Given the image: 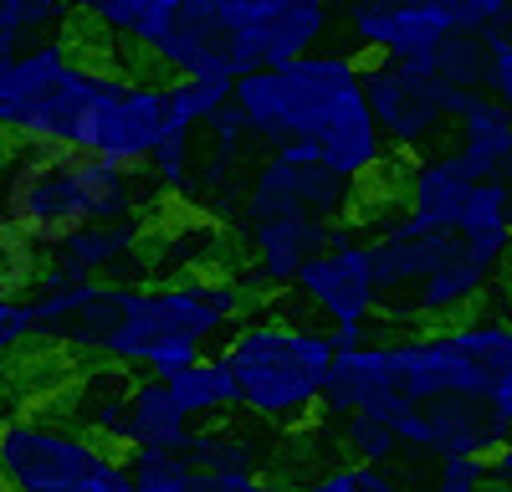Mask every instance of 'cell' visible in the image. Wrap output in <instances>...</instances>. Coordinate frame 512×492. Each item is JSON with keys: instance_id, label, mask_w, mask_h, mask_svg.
I'll return each instance as SVG.
<instances>
[{"instance_id": "obj_1", "label": "cell", "mask_w": 512, "mask_h": 492, "mask_svg": "<svg viewBox=\"0 0 512 492\" xmlns=\"http://www.w3.org/2000/svg\"><path fill=\"white\" fill-rule=\"evenodd\" d=\"M251 313V293L226 272H185L175 282H98L52 349L88 354L144 380H169L175 369L210 354V344L231 339V328Z\"/></svg>"}, {"instance_id": "obj_2", "label": "cell", "mask_w": 512, "mask_h": 492, "mask_svg": "<svg viewBox=\"0 0 512 492\" xmlns=\"http://www.w3.org/2000/svg\"><path fill=\"white\" fill-rule=\"evenodd\" d=\"M231 103L246 118V134L267 149L308 144L328 175L364 185L390 164L379 123L364 103V62L349 52H308L287 67H262L236 77Z\"/></svg>"}, {"instance_id": "obj_3", "label": "cell", "mask_w": 512, "mask_h": 492, "mask_svg": "<svg viewBox=\"0 0 512 492\" xmlns=\"http://www.w3.org/2000/svg\"><path fill=\"white\" fill-rule=\"evenodd\" d=\"M502 369H512V318L466 313L446 328H410L338 354L323 390V416L344 421L390 400H487Z\"/></svg>"}, {"instance_id": "obj_4", "label": "cell", "mask_w": 512, "mask_h": 492, "mask_svg": "<svg viewBox=\"0 0 512 492\" xmlns=\"http://www.w3.org/2000/svg\"><path fill=\"white\" fill-rule=\"evenodd\" d=\"M369 272H374V318L405 328L451 323L472 313L492 277L512 262V231L492 236H456V231H410L395 216L379 221L369 236Z\"/></svg>"}, {"instance_id": "obj_5", "label": "cell", "mask_w": 512, "mask_h": 492, "mask_svg": "<svg viewBox=\"0 0 512 492\" xmlns=\"http://www.w3.org/2000/svg\"><path fill=\"white\" fill-rule=\"evenodd\" d=\"M221 359L236 380V410L267 426H297L323 410L338 349L318 323L267 308L231 328Z\"/></svg>"}, {"instance_id": "obj_6", "label": "cell", "mask_w": 512, "mask_h": 492, "mask_svg": "<svg viewBox=\"0 0 512 492\" xmlns=\"http://www.w3.org/2000/svg\"><path fill=\"white\" fill-rule=\"evenodd\" d=\"M0 216L36 252H47L52 241L82 226H108L134 216V170L93 154L36 149L31 159H11L6 190H0Z\"/></svg>"}, {"instance_id": "obj_7", "label": "cell", "mask_w": 512, "mask_h": 492, "mask_svg": "<svg viewBox=\"0 0 512 492\" xmlns=\"http://www.w3.org/2000/svg\"><path fill=\"white\" fill-rule=\"evenodd\" d=\"M123 472V457L72 421L11 416L0 426V492H88Z\"/></svg>"}, {"instance_id": "obj_8", "label": "cell", "mask_w": 512, "mask_h": 492, "mask_svg": "<svg viewBox=\"0 0 512 492\" xmlns=\"http://www.w3.org/2000/svg\"><path fill=\"white\" fill-rule=\"evenodd\" d=\"M134 88V77L118 67H98L88 57H72L62 82L41 98L31 123L21 129V144L41 154H93L113 164L118 144V113Z\"/></svg>"}, {"instance_id": "obj_9", "label": "cell", "mask_w": 512, "mask_h": 492, "mask_svg": "<svg viewBox=\"0 0 512 492\" xmlns=\"http://www.w3.org/2000/svg\"><path fill=\"white\" fill-rule=\"evenodd\" d=\"M364 103L379 123L390 154H431V144H441L451 134V123L466 103L461 88L441 82L425 62H384L369 57L364 62Z\"/></svg>"}, {"instance_id": "obj_10", "label": "cell", "mask_w": 512, "mask_h": 492, "mask_svg": "<svg viewBox=\"0 0 512 492\" xmlns=\"http://www.w3.org/2000/svg\"><path fill=\"white\" fill-rule=\"evenodd\" d=\"M354 216V185L328 175L308 144H282L262 159L241 195V226L251 221H318L344 226Z\"/></svg>"}, {"instance_id": "obj_11", "label": "cell", "mask_w": 512, "mask_h": 492, "mask_svg": "<svg viewBox=\"0 0 512 492\" xmlns=\"http://www.w3.org/2000/svg\"><path fill=\"white\" fill-rule=\"evenodd\" d=\"M292 303H303L318 328L333 339L338 354H349L359 344H369L374 328V272H369V246L349 231L338 246L318 252L287 287Z\"/></svg>"}, {"instance_id": "obj_12", "label": "cell", "mask_w": 512, "mask_h": 492, "mask_svg": "<svg viewBox=\"0 0 512 492\" xmlns=\"http://www.w3.org/2000/svg\"><path fill=\"white\" fill-rule=\"evenodd\" d=\"M354 47L384 62H431V52L451 36V16L436 0H333Z\"/></svg>"}, {"instance_id": "obj_13", "label": "cell", "mask_w": 512, "mask_h": 492, "mask_svg": "<svg viewBox=\"0 0 512 492\" xmlns=\"http://www.w3.org/2000/svg\"><path fill=\"white\" fill-rule=\"evenodd\" d=\"M349 226H318V221H251L241 226L251 272L241 277L246 293H287L292 277L303 272L318 252L338 246Z\"/></svg>"}, {"instance_id": "obj_14", "label": "cell", "mask_w": 512, "mask_h": 492, "mask_svg": "<svg viewBox=\"0 0 512 492\" xmlns=\"http://www.w3.org/2000/svg\"><path fill=\"white\" fill-rule=\"evenodd\" d=\"M72 57L77 52H72L67 36H47V41L21 47L11 62H0V134L21 139V129L31 123V113L41 108V98L62 82Z\"/></svg>"}, {"instance_id": "obj_15", "label": "cell", "mask_w": 512, "mask_h": 492, "mask_svg": "<svg viewBox=\"0 0 512 492\" xmlns=\"http://www.w3.org/2000/svg\"><path fill=\"white\" fill-rule=\"evenodd\" d=\"M139 252H144V221L128 216V221H108V226H82V231L52 241L41 252V272L98 282V277H118Z\"/></svg>"}, {"instance_id": "obj_16", "label": "cell", "mask_w": 512, "mask_h": 492, "mask_svg": "<svg viewBox=\"0 0 512 492\" xmlns=\"http://www.w3.org/2000/svg\"><path fill=\"white\" fill-rule=\"evenodd\" d=\"M451 134H456L451 159L466 170V180H472V185L497 180L502 159L512 149V113L502 103H492L487 93H466V103H461V113L451 123Z\"/></svg>"}, {"instance_id": "obj_17", "label": "cell", "mask_w": 512, "mask_h": 492, "mask_svg": "<svg viewBox=\"0 0 512 492\" xmlns=\"http://www.w3.org/2000/svg\"><path fill=\"white\" fill-rule=\"evenodd\" d=\"M190 421L175 410V400L164 395L159 380H144L134 375V390H128V410H123V457H134V451H180L190 441Z\"/></svg>"}, {"instance_id": "obj_18", "label": "cell", "mask_w": 512, "mask_h": 492, "mask_svg": "<svg viewBox=\"0 0 512 492\" xmlns=\"http://www.w3.org/2000/svg\"><path fill=\"white\" fill-rule=\"evenodd\" d=\"M128 390H134V375L128 369H113V364H93L88 375L77 380V390L67 395V416L62 421H72L77 431H88L93 441H103V446H118V436H123V410H128Z\"/></svg>"}, {"instance_id": "obj_19", "label": "cell", "mask_w": 512, "mask_h": 492, "mask_svg": "<svg viewBox=\"0 0 512 492\" xmlns=\"http://www.w3.org/2000/svg\"><path fill=\"white\" fill-rule=\"evenodd\" d=\"M164 395L175 400V410L190 421V426H216L226 421L231 410H236V380H231V369L221 354H205L185 369H175L169 380H159Z\"/></svg>"}, {"instance_id": "obj_20", "label": "cell", "mask_w": 512, "mask_h": 492, "mask_svg": "<svg viewBox=\"0 0 512 492\" xmlns=\"http://www.w3.org/2000/svg\"><path fill=\"white\" fill-rule=\"evenodd\" d=\"M180 457L210 477H262V451H256V441L231 431V426H195L190 441L180 446Z\"/></svg>"}, {"instance_id": "obj_21", "label": "cell", "mask_w": 512, "mask_h": 492, "mask_svg": "<svg viewBox=\"0 0 512 492\" xmlns=\"http://www.w3.org/2000/svg\"><path fill=\"white\" fill-rule=\"evenodd\" d=\"M236 82L221 77H169L164 82V129L175 139H195V129H205V118H216L231 103Z\"/></svg>"}, {"instance_id": "obj_22", "label": "cell", "mask_w": 512, "mask_h": 492, "mask_svg": "<svg viewBox=\"0 0 512 492\" xmlns=\"http://www.w3.org/2000/svg\"><path fill=\"white\" fill-rule=\"evenodd\" d=\"M425 67H431L441 82H451V88H461V93H487L492 47H487V36H477V31H451L431 52Z\"/></svg>"}, {"instance_id": "obj_23", "label": "cell", "mask_w": 512, "mask_h": 492, "mask_svg": "<svg viewBox=\"0 0 512 492\" xmlns=\"http://www.w3.org/2000/svg\"><path fill=\"white\" fill-rule=\"evenodd\" d=\"M297 492H415L400 472L384 467H364V462H333L323 472H313L308 482H292Z\"/></svg>"}, {"instance_id": "obj_24", "label": "cell", "mask_w": 512, "mask_h": 492, "mask_svg": "<svg viewBox=\"0 0 512 492\" xmlns=\"http://www.w3.org/2000/svg\"><path fill=\"white\" fill-rule=\"evenodd\" d=\"M149 175L164 195H185L190 200V185H195V139H175L169 134L154 159H149Z\"/></svg>"}, {"instance_id": "obj_25", "label": "cell", "mask_w": 512, "mask_h": 492, "mask_svg": "<svg viewBox=\"0 0 512 492\" xmlns=\"http://www.w3.org/2000/svg\"><path fill=\"white\" fill-rule=\"evenodd\" d=\"M487 487H492L487 457H446L425 477V492H487Z\"/></svg>"}, {"instance_id": "obj_26", "label": "cell", "mask_w": 512, "mask_h": 492, "mask_svg": "<svg viewBox=\"0 0 512 492\" xmlns=\"http://www.w3.org/2000/svg\"><path fill=\"white\" fill-rule=\"evenodd\" d=\"M436 6L451 16V31H477V36H487V31L512 11V0H436Z\"/></svg>"}, {"instance_id": "obj_27", "label": "cell", "mask_w": 512, "mask_h": 492, "mask_svg": "<svg viewBox=\"0 0 512 492\" xmlns=\"http://www.w3.org/2000/svg\"><path fill=\"white\" fill-rule=\"evenodd\" d=\"M36 339V323H31V308L26 298L16 293H0V359H11L21 344Z\"/></svg>"}, {"instance_id": "obj_28", "label": "cell", "mask_w": 512, "mask_h": 492, "mask_svg": "<svg viewBox=\"0 0 512 492\" xmlns=\"http://www.w3.org/2000/svg\"><path fill=\"white\" fill-rule=\"evenodd\" d=\"M205 134H210V144H216V154H226V159H236L241 144L251 139V134H246V118H241L236 103H226L216 118H205Z\"/></svg>"}, {"instance_id": "obj_29", "label": "cell", "mask_w": 512, "mask_h": 492, "mask_svg": "<svg viewBox=\"0 0 512 492\" xmlns=\"http://www.w3.org/2000/svg\"><path fill=\"white\" fill-rule=\"evenodd\" d=\"M487 47H492V67H487V98L502 103L512 113V47H502L497 36H487Z\"/></svg>"}, {"instance_id": "obj_30", "label": "cell", "mask_w": 512, "mask_h": 492, "mask_svg": "<svg viewBox=\"0 0 512 492\" xmlns=\"http://www.w3.org/2000/svg\"><path fill=\"white\" fill-rule=\"evenodd\" d=\"M487 410H492V421L502 426V436H512V369H502V375L492 380V390H487Z\"/></svg>"}, {"instance_id": "obj_31", "label": "cell", "mask_w": 512, "mask_h": 492, "mask_svg": "<svg viewBox=\"0 0 512 492\" xmlns=\"http://www.w3.org/2000/svg\"><path fill=\"white\" fill-rule=\"evenodd\" d=\"M21 47H26V31L16 26V16L6 6H0V62H11Z\"/></svg>"}, {"instance_id": "obj_32", "label": "cell", "mask_w": 512, "mask_h": 492, "mask_svg": "<svg viewBox=\"0 0 512 492\" xmlns=\"http://www.w3.org/2000/svg\"><path fill=\"white\" fill-rule=\"evenodd\" d=\"M487 462H492V482H502V487L512 492V436H502V446L492 451Z\"/></svg>"}, {"instance_id": "obj_33", "label": "cell", "mask_w": 512, "mask_h": 492, "mask_svg": "<svg viewBox=\"0 0 512 492\" xmlns=\"http://www.w3.org/2000/svg\"><path fill=\"white\" fill-rule=\"evenodd\" d=\"M88 492H139V487L128 482V472H118V477H108V482H98V487H88Z\"/></svg>"}, {"instance_id": "obj_34", "label": "cell", "mask_w": 512, "mask_h": 492, "mask_svg": "<svg viewBox=\"0 0 512 492\" xmlns=\"http://www.w3.org/2000/svg\"><path fill=\"white\" fill-rule=\"evenodd\" d=\"M487 36H497V41H502V47H512V11H507V16H502V21H497V26L487 31Z\"/></svg>"}, {"instance_id": "obj_35", "label": "cell", "mask_w": 512, "mask_h": 492, "mask_svg": "<svg viewBox=\"0 0 512 492\" xmlns=\"http://www.w3.org/2000/svg\"><path fill=\"white\" fill-rule=\"evenodd\" d=\"M256 492H297L292 482H277V477H262V482H256Z\"/></svg>"}, {"instance_id": "obj_36", "label": "cell", "mask_w": 512, "mask_h": 492, "mask_svg": "<svg viewBox=\"0 0 512 492\" xmlns=\"http://www.w3.org/2000/svg\"><path fill=\"white\" fill-rule=\"evenodd\" d=\"M11 405H16V400H11V390H6V385H0V426H6V421L16 416V410H11Z\"/></svg>"}]
</instances>
